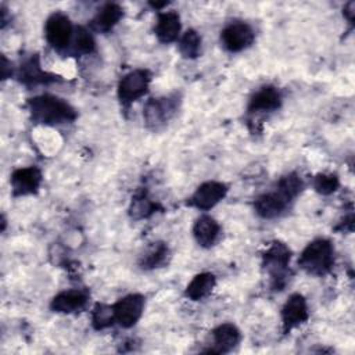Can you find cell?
<instances>
[{
	"mask_svg": "<svg viewBox=\"0 0 355 355\" xmlns=\"http://www.w3.org/2000/svg\"><path fill=\"white\" fill-rule=\"evenodd\" d=\"M29 110L33 121L46 125L64 123L76 118L75 110L67 101L49 94L31 98Z\"/></svg>",
	"mask_w": 355,
	"mask_h": 355,
	"instance_id": "1",
	"label": "cell"
},
{
	"mask_svg": "<svg viewBox=\"0 0 355 355\" xmlns=\"http://www.w3.org/2000/svg\"><path fill=\"white\" fill-rule=\"evenodd\" d=\"M333 245L329 240H313L302 251L298 259V265L311 275H324L333 266Z\"/></svg>",
	"mask_w": 355,
	"mask_h": 355,
	"instance_id": "2",
	"label": "cell"
},
{
	"mask_svg": "<svg viewBox=\"0 0 355 355\" xmlns=\"http://www.w3.org/2000/svg\"><path fill=\"white\" fill-rule=\"evenodd\" d=\"M150 73L146 69H135L126 73L118 86V96L123 104H129L140 98L148 87Z\"/></svg>",
	"mask_w": 355,
	"mask_h": 355,
	"instance_id": "3",
	"label": "cell"
},
{
	"mask_svg": "<svg viewBox=\"0 0 355 355\" xmlns=\"http://www.w3.org/2000/svg\"><path fill=\"white\" fill-rule=\"evenodd\" d=\"M144 308V298L140 294H130L112 305L114 319L122 327H132L140 319Z\"/></svg>",
	"mask_w": 355,
	"mask_h": 355,
	"instance_id": "4",
	"label": "cell"
},
{
	"mask_svg": "<svg viewBox=\"0 0 355 355\" xmlns=\"http://www.w3.org/2000/svg\"><path fill=\"white\" fill-rule=\"evenodd\" d=\"M290 261V250L283 243H273L263 255V265L273 279V287H282L286 266Z\"/></svg>",
	"mask_w": 355,
	"mask_h": 355,
	"instance_id": "5",
	"label": "cell"
},
{
	"mask_svg": "<svg viewBox=\"0 0 355 355\" xmlns=\"http://www.w3.org/2000/svg\"><path fill=\"white\" fill-rule=\"evenodd\" d=\"M46 39L54 49H64L68 46L72 36V25L67 15L61 12L53 14L46 22Z\"/></svg>",
	"mask_w": 355,
	"mask_h": 355,
	"instance_id": "6",
	"label": "cell"
},
{
	"mask_svg": "<svg viewBox=\"0 0 355 355\" xmlns=\"http://www.w3.org/2000/svg\"><path fill=\"white\" fill-rule=\"evenodd\" d=\"M220 39L229 51H241L252 43L254 32L244 22H232L222 31Z\"/></svg>",
	"mask_w": 355,
	"mask_h": 355,
	"instance_id": "7",
	"label": "cell"
},
{
	"mask_svg": "<svg viewBox=\"0 0 355 355\" xmlns=\"http://www.w3.org/2000/svg\"><path fill=\"white\" fill-rule=\"evenodd\" d=\"M226 191L227 187L220 182H205L191 196L190 204L198 209H209L226 196Z\"/></svg>",
	"mask_w": 355,
	"mask_h": 355,
	"instance_id": "8",
	"label": "cell"
},
{
	"mask_svg": "<svg viewBox=\"0 0 355 355\" xmlns=\"http://www.w3.org/2000/svg\"><path fill=\"white\" fill-rule=\"evenodd\" d=\"M42 182V173L36 166L19 168L11 175V186L15 196H26L37 191Z\"/></svg>",
	"mask_w": 355,
	"mask_h": 355,
	"instance_id": "9",
	"label": "cell"
},
{
	"mask_svg": "<svg viewBox=\"0 0 355 355\" xmlns=\"http://www.w3.org/2000/svg\"><path fill=\"white\" fill-rule=\"evenodd\" d=\"M284 331H288L308 319L306 301L301 294H293L282 309Z\"/></svg>",
	"mask_w": 355,
	"mask_h": 355,
	"instance_id": "10",
	"label": "cell"
},
{
	"mask_svg": "<svg viewBox=\"0 0 355 355\" xmlns=\"http://www.w3.org/2000/svg\"><path fill=\"white\" fill-rule=\"evenodd\" d=\"M175 108L176 104L172 98H151L144 108L146 122L153 128H158L172 116Z\"/></svg>",
	"mask_w": 355,
	"mask_h": 355,
	"instance_id": "11",
	"label": "cell"
},
{
	"mask_svg": "<svg viewBox=\"0 0 355 355\" xmlns=\"http://www.w3.org/2000/svg\"><path fill=\"white\" fill-rule=\"evenodd\" d=\"M287 204H288V200L279 190H276L273 193H266L259 196L255 200L254 207L259 216L272 219L279 216L284 211Z\"/></svg>",
	"mask_w": 355,
	"mask_h": 355,
	"instance_id": "12",
	"label": "cell"
},
{
	"mask_svg": "<svg viewBox=\"0 0 355 355\" xmlns=\"http://www.w3.org/2000/svg\"><path fill=\"white\" fill-rule=\"evenodd\" d=\"M180 32V18L175 11H165L158 14L155 35L162 43H171L178 39Z\"/></svg>",
	"mask_w": 355,
	"mask_h": 355,
	"instance_id": "13",
	"label": "cell"
},
{
	"mask_svg": "<svg viewBox=\"0 0 355 355\" xmlns=\"http://www.w3.org/2000/svg\"><path fill=\"white\" fill-rule=\"evenodd\" d=\"M87 301V295L80 290H68L55 295L51 301V309L54 312L71 313L80 311Z\"/></svg>",
	"mask_w": 355,
	"mask_h": 355,
	"instance_id": "14",
	"label": "cell"
},
{
	"mask_svg": "<svg viewBox=\"0 0 355 355\" xmlns=\"http://www.w3.org/2000/svg\"><path fill=\"white\" fill-rule=\"evenodd\" d=\"M193 234L200 245L211 247L216 243L220 234V226L214 218L204 215L196 220L193 227Z\"/></svg>",
	"mask_w": 355,
	"mask_h": 355,
	"instance_id": "15",
	"label": "cell"
},
{
	"mask_svg": "<svg viewBox=\"0 0 355 355\" xmlns=\"http://www.w3.org/2000/svg\"><path fill=\"white\" fill-rule=\"evenodd\" d=\"M215 349L212 352H229L240 343V331L232 323H223L214 330Z\"/></svg>",
	"mask_w": 355,
	"mask_h": 355,
	"instance_id": "16",
	"label": "cell"
},
{
	"mask_svg": "<svg viewBox=\"0 0 355 355\" xmlns=\"http://www.w3.org/2000/svg\"><path fill=\"white\" fill-rule=\"evenodd\" d=\"M280 105V93L273 86H263L251 98L248 110L251 112L272 111Z\"/></svg>",
	"mask_w": 355,
	"mask_h": 355,
	"instance_id": "17",
	"label": "cell"
},
{
	"mask_svg": "<svg viewBox=\"0 0 355 355\" xmlns=\"http://www.w3.org/2000/svg\"><path fill=\"white\" fill-rule=\"evenodd\" d=\"M122 15H123V11L118 4L108 3L96 15L94 26H96V29H98L101 32H108L118 24V21L122 18Z\"/></svg>",
	"mask_w": 355,
	"mask_h": 355,
	"instance_id": "18",
	"label": "cell"
},
{
	"mask_svg": "<svg viewBox=\"0 0 355 355\" xmlns=\"http://www.w3.org/2000/svg\"><path fill=\"white\" fill-rule=\"evenodd\" d=\"M215 286V276L212 273H200L189 283L186 295L194 301L204 298Z\"/></svg>",
	"mask_w": 355,
	"mask_h": 355,
	"instance_id": "19",
	"label": "cell"
},
{
	"mask_svg": "<svg viewBox=\"0 0 355 355\" xmlns=\"http://www.w3.org/2000/svg\"><path fill=\"white\" fill-rule=\"evenodd\" d=\"M200 46H201V37L193 29L187 31L179 42V50L186 58H196L200 53Z\"/></svg>",
	"mask_w": 355,
	"mask_h": 355,
	"instance_id": "20",
	"label": "cell"
},
{
	"mask_svg": "<svg viewBox=\"0 0 355 355\" xmlns=\"http://www.w3.org/2000/svg\"><path fill=\"white\" fill-rule=\"evenodd\" d=\"M277 190L290 201L302 190V182L295 173H290L280 179Z\"/></svg>",
	"mask_w": 355,
	"mask_h": 355,
	"instance_id": "21",
	"label": "cell"
},
{
	"mask_svg": "<svg viewBox=\"0 0 355 355\" xmlns=\"http://www.w3.org/2000/svg\"><path fill=\"white\" fill-rule=\"evenodd\" d=\"M166 255H168V248L162 243H157L144 254L141 259V266L146 269L155 268L166 259Z\"/></svg>",
	"mask_w": 355,
	"mask_h": 355,
	"instance_id": "22",
	"label": "cell"
},
{
	"mask_svg": "<svg viewBox=\"0 0 355 355\" xmlns=\"http://www.w3.org/2000/svg\"><path fill=\"white\" fill-rule=\"evenodd\" d=\"M114 311L112 306H107L103 304H97L93 312V324L96 329H104L114 322Z\"/></svg>",
	"mask_w": 355,
	"mask_h": 355,
	"instance_id": "23",
	"label": "cell"
},
{
	"mask_svg": "<svg viewBox=\"0 0 355 355\" xmlns=\"http://www.w3.org/2000/svg\"><path fill=\"white\" fill-rule=\"evenodd\" d=\"M155 204H153L148 198L146 197H139L135 198L130 207V215L136 219H141V218H147L148 215H151L155 209Z\"/></svg>",
	"mask_w": 355,
	"mask_h": 355,
	"instance_id": "24",
	"label": "cell"
},
{
	"mask_svg": "<svg viewBox=\"0 0 355 355\" xmlns=\"http://www.w3.org/2000/svg\"><path fill=\"white\" fill-rule=\"evenodd\" d=\"M313 187L320 194H331L338 187V179L336 175H318L313 180Z\"/></svg>",
	"mask_w": 355,
	"mask_h": 355,
	"instance_id": "25",
	"label": "cell"
},
{
	"mask_svg": "<svg viewBox=\"0 0 355 355\" xmlns=\"http://www.w3.org/2000/svg\"><path fill=\"white\" fill-rule=\"evenodd\" d=\"M75 49L82 54L92 53L94 50V40L85 28H78L75 36Z\"/></svg>",
	"mask_w": 355,
	"mask_h": 355,
	"instance_id": "26",
	"label": "cell"
},
{
	"mask_svg": "<svg viewBox=\"0 0 355 355\" xmlns=\"http://www.w3.org/2000/svg\"><path fill=\"white\" fill-rule=\"evenodd\" d=\"M46 76H47V75L40 71V67H39V64H37L35 60H31V61L24 67L22 78H24L25 82H26V80H31V82H33V83L44 82V80H47Z\"/></svg>",
	"mask_w": 355,
	"mask_h": 355,
	"instance_id": "27",
	"label": "cell"
},
{
	"mask_svg": "<svg viewBox=\"0 0 355 355\" xmlns=\"http://www.w3.org/2000/svg\"><path fill=\"white\" fill-rule=\"evenodd\" d=\"M355 7V3L354 1H351V3H348L347 4V7H345V11H344V14L347 15V18L349 19V21H352L354 19V11H352V8Z\"/></svg>",
	"mask_w": 355,
	"mask_h": 355,
	"instance_id": "28",
	"label": "cell"
}]
</instances>
